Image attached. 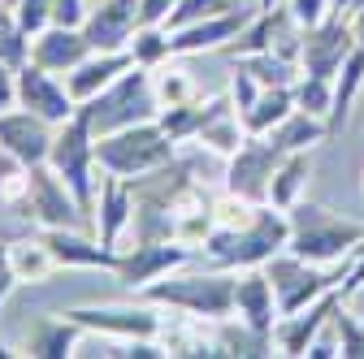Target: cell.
I'll list each match as a JSON object with an SVG mask.
<instances>
[{"instance_id": "6da1fadb", "label": "cell", "mask_w": 364, "mask_h": 359, "mask_svg": "<svg viewBox=\"0 0 364 359\" xmlns=\"http://www.w3.org/2000/svg\"><path fill=\"white\" fill-rule=\"evenodd\" d=\"M291 243V216L282 208L273 204H260L252 221H243V226H217L208 238H204V260L213 268H230V273H239V268H260L269 264L278 251H287Z\"/></svg>"}, {"instance_id": "7a4b0ae2", "label": "cell", "mask_w": 364, "mask_h": 359, "mask_svg": "<svg viewBox=\"0 0 364 359\" xmlns=\"http://www.w3.org/2000/svg\"><path fill=\"white\" fill-rule=\"evenodd\" d=\"M235 273L230 268H204V273H182L178 268L156 282H148L139 290V299L156 303V307H169V311H187V316H200V321H225L235 316Z\"/></svg>"}, {"instance_id": "3957f363", "label": "cell", "mask_w": 364, "mask_h": 359, "mask_svg": "<svg viewBox=\"0 0 364 359\" xmlns=\"http://www.w3.org/2000/svg\"><path fill=\"white\" fill-rule=\"evenodd\" d=\"M287 216H291L287 251H295L308 264H334V260L351 255L360 247V238H364V221L338 216V212H330L321 204H308V199L287 208Z\"/></svg>"}, {"instance_id": "277c9868", "label": "cell", "mask_w": 364, "mask_h": 359, "mask_svg": "<svg viewBox=\"0 0 364 359\" xmlns=\"http://www.w3.org/2000/svg\"><path fill=\"white\" fill-rule=\"evenodd\" d=\"M78 113L87 117L91 134L105 139L113 130H126V126H139V121H152L161 113L156 96H152V70L148 65H130L122 78H113L100 96H91L78 104Z\"/></svg>"}, {"instance_id": "5b68a950", "label": "cell", "mask_w": 364, "mask_h": 359, "mask_svg": "<svg viewBox=\"0 0 364 359\" xmlns=\"http://www.w3.org/2000/svg\"><path fill=\"white\" fill-rule=\"evenodd\" d=\"M48 165L61 182L70 187V195L78 199L82 216L96 226V187H100V165H96V134H91L87 117L74 113L70 121L57 126L53 134V152H48Z\"/></svg>"}, {"instance_id": "8992f818", "label": "cell", "mask_w": 364, "mask_h": 359, "mask_svg": "<svg viewBox=\"0 0 364 359\" xmlns=\"http://www.w3.org/2000/svg\"><path fill=\"white\" fill-rule=\"evenodd\" d=\"M178 156V143L161 130V121H139V126H126V130H113L105 139H96V165L105 173H117L126 182L144 177L161 165H169Z\"/></svg>"}, {"instance_id": "52a82bcc", "label": "cell", "mask_w": 364, "mask_h": 359, "mask_svg": "<svg viewBox=\"0 0 364 359\" xmlns=\"http://www.w3.org/2000/svg\"><path fill=\"white\" fill-rule=\"evenodd\" d=\"M351 268H355V255H343V260H334V264H308V260H299L295 251H278V255L264 264V273H269L273 290H278L282 316H291V311L308 307L312 299L338 290V286L351 277Z\"/></svg>"}, {"instance_id": "ba28073f", "label": "cell", "mask_w": 364, "mask_h": 359, "mask_svg": "<svg viewBox=\"0 0 364 359\" xmlns=\"http://www.w3.org/2000/svg\"><path fill=\"white\" fill-rule=\"evenodd\" d=\"M18 221H26L31 230H82L91 221L82 216L78 199L70 195V187L53 173V165H26V191L22 199L9 208Z\"/></svg>"}, {"instance_id": "9c48e42d", "label": "cell", "mask_w": 364, "mask_h": 359, "mask_svg": "<svg viewBox=\"0 0 364 359\" xmlns=\"http://www.w3.org/2000/svg\"><path fill=\"white\" fill-rule=\"evenodd\" d=\"M287 148L273 139V134H247L239 143V152L225 156V191H235L252 204H269V182H273V169L282 165Z\"/></svg>"}, {"instance_id": "30bf717a", "label": "cell", "mask_w": 364, "mask_h": 359, "mask_svg": "<svg viewBox=\"0 0 364 359\" xmlns=\"http://www.w3.org/2000/svg\"><path fill=\"white\" fill-rule=\"evenodd\" d=\"M191 260H204V251H200V247H191V243H178V238L126 243V247H122V260H117V268H113V277H117L126 290L139 294L148 282H156V277L173 273V268H187Z\"/></svg>"}, {"instance_id": "8fae6325", "label": "cell", "mask_w": 364, "mask_h": 359, "mask_svg": "<svg viewBox=\"0 0 364 359\" xmlns=\"http://www.w3.org/2000/svg\"><path fill=\"white\" fill-rule=\"evenodd\" d=\"M70 321H78L87 333H109V338H156L165 311L156 303H87V307H70Z\"/></svg>"}, {"instance_id": "7c38bea8", "label": "cell", "mask_w": 364, "mask_h": 359, "mask_svg": "<svg viewBox=\"0 0 364 359\" xmlns=\"http://www.w3.org/2000/svg\"><path fill=\"white\" fill-rule=\"evenodd\" d=\"M351 48H355L351 22L330 13L326 22L299 31V70L304 74H316V78H334L343 70V61L351 57Z\"/></svg>"}, {"instance_id": "4fadbf2b", "label": "cell", "mask_w": 364, "mask_h": 359, "mask_svg": "<svg viewBox=\"0 0 364 359\" xmlns=\"http://www.w3.org/2000/svg\"><path fill=\"white\" fill-rule=\"evenodd\" d=\"M144 26V0H96L82 18V31L96 53H126Z\"/></svg>"}, {"instance_id": "5bb4252c", "label": "cell", "mask_w": 364, "mask_h": 359, "mask_svg": "<svg viewBox=\"0 0 364 359\" xmlns=\"http://www.w3.org/2000/svg\"><path fill=\"white\" fill-rule=\"evenodd\" d=\"M18 109H31V113H39L43 121L61 126V121H70V117L78 113V100L70 96V87H65L53 70L26 61V65L18 70Z\"/></svg>"}, {"instance_id": "9a60e30c", "label": "cell", "mask_w": 364, "mask_h": 359, "mask_svg": "<svg viewBox=\"0 0 364 359\" xmlns=\"http://www.w3.org/2000/svg\"><path fill=\"white\" fill-rule=\"evenodd\" d=\"M347 299H351V294L338 286V290H330V294H321V299H312L308 307L291 311V316H278V325H273V346H278V355H308L312 338L334 321V311H338Z\"/></svg>"}, {"instance_id": "2e32d148", "label": "cell", "mask_w": 364, "mask_h": 359, "mask_svg": "<svg viewBox=\"0 0 364 359\" xmlns=\"http://www.w3.org/2000/svg\"><path fill=\"white\" fill-rule=\"evenodd\" d=\"M256 0L230 9V13H217V18H204V22H191L182 31H169V57H196V53H217L225 48L252 18H256Z\"/></svg>"}, {"instance_id": "e0dca14e", "label": "cell", "mask_w": 364, "mask_h": 359, "mask_svg": "<svg viewBox=\"0 0 364 359\" xmlns=\"http://www.w3.org/2000/svg\"><path fill=\"white\" fill-rule=\"evenodd\" d=\"M53 134H57V126L43 121V117L31 113V109H9V113H0V148L14 152L22 165H43V160H48Z\"/></svg>"}, {"instance_id": "ac0fdd59", "label": "cell", "mask_w": 364, "mask_h": 359, "mask_svg": "<svg viewBox=\"0 0 364 359\" xmlns=\"http://www.w3.org/2000/svg\"><path fill=\"white\" fill-rule=\"evenodd\" d=\"M130 221H134V191L126 177L105 173L100 169V187H96V238L105 247L122 251V238L130 234Z\"/></svg>"}, {"instance_id": "d6986e66", "label": "cell", "mask_w": 364, "mask_h": 359, "mask_svg": "<svg viewBox=\"0 0 364 359\" xmlns=\"http://www.w3.org/2000/svg\"><path fill=\"white\" fill-rule=\"evenodd\" d=\"M235 316L247 321L260 333H273L282 307H278V290H273L264 264L260 268H239V282H235Z\"/></svg>"}, {"instance_id": "ffe728a7", "label": "cell", "mask_w": 364, "mask_h": 359, "mask_svg": "<svg viewBox=\"0 0 364 359\" xmlns=\"http://www.w3.org/2000/svg\"><path fill=\"white\" fill-rule=\"evenodd\" d=\"M91 53V39H87V31L82 26H61V22H53L48 31H39L35 39H31V61L35 65H43V70H53V74H70L74 65H82Z\"/></svg>"}, {"instance_id": "44dd1931", "label": "cell", "mask_w": 364, "mask_h": 359, "mask_svg": "<svg viewBox=\"0 0 364 359\" xmlns=\"http://www.w3.org/2000/svg\"><path fill=\"white\" fill-rule=\"evenodd\" d=\"M35 234L43 238V247L57 255L61 268H109V273H113L117 260H122L117 247H105L100 238H87L78 230H35Z\"/></svg>"}, {"instance_id": "7402d4cb", "label": "cell", "mask_w": 364, "mask_h": 359, "mask_svg": "<svg viewBox=\"0 0 364 359\" xmlns=\"http://www.w3.org/2000/svg\"><path fill=\"white\" fill-rule=\"evenodd\" d=\"M225 104H235L230 92H217V96H191V100H182V104L161 109L156 121H161V130L169 134L173 143H196V134L204 130V121H208L217 109H225Z\"/></svg>"}, {"instance_id": "603a6c76", "label": "cell", "mask_w": 364, "mask_h": 359, "mask_svg": "<svg viewBox=\"0 0 364 359\" xmlns=\"http://www.w3.org/2000/svg\"><path fill=\"white\" fill-rule=\"evenodd\" d=\"M130 65H134L130 53H91L82 65H74V70L65 74V87H70V96L82 104V100H91V96H100L105 87H109L113 78H122Z\"/></svg>"}, {"instance_id": "cb8c5ba5", "label": "cell", "mask_w": 364, "mask_h": 359, "mask_svg": "<svg viewBox=\"0 0 364 359\" xmlns=\"http://www.w3.org/2000/svg\"><path fill=\"white\" fill-rule=\"evenodd\" d=\"M364 92V48L355 43L351 57L343 61V70L334 74V104H330V117H326V130H330V139H343L347 126H351V109Z\"/></svg>"}, {"instance_id": "d4e9b609", "label": "cell", "mask_w": 364, "mask_h": 359, "mask_svg": "<svg viewBox=\"0 0 364 359\" xmlns=\"http://www.w3.org/2000/svg\"><path fill=\"white\" fill-rule=\"evenodd\" d=\"M208 338H213V355H230V359H252V355H273L278 350L273 346V333H260L239 316L213 321Z\"/></svg>"}, {"instance_id": "484cf974", "label": "cell", "mask_w": 364, "mask_h": 359, "mask_svg": "<svg viewBox=\"0 0 364 359\" xmlns=\"http://www.w3.org/2000/svg\"><path fill=\"white\" fill-rule=\"evenodd\" d=\"M82 333H87V329L61 311V316H48V321L35 325V333H31V342H26V355H35V359H70Z\"/></svg>"}, {"instance_id": "4316f807", "label": "cell", "mask_w": 364, "mask_h": 359, "mask_svg": "<svg viewBox=\"0 0 364 359\" xmlns=\"http://www.w3.org/2000/svg\"><path fill=\"white\" fill-rule=\"evenodd\" d=\"M312 177V152H287L282 165L273 169V182H269V204L273 208H295L304 199V187Z\"/></svg>"}, {"instance_id": "83f0119b", "label": "cell", "mask_w": 364, "mask_h": 359, "mask_svg": "<svg viewBox=\"0 0 364 359\" xmlns=\"http://www.w3.org/2000/svg\"><path fill=\"white\" fill-rule=\"evenodd\" d=\"M243 139H247V126H243L239 109H235V104H225V109H217V113L204 121V130L196 134V148L217 152V156H230V152H239Z\"/></svg>"}, {"instance_id": "f1b7e54d", "label": "cell", "mask_w": 364, "mask_h": 359, "mask_svg": "<svg viewBox=\"0 0 364 359\" xmlns=\"http://www.w3.org/2000/svg\"><path fill=\"white\" fill-rule=\"evenodd\" d=\"M291 113H295V87H260L256 104L243 113V126H247V134H269Z\"/></svg>"}, {"instance_id": "f546056e", "label": "cell", "mask_w": 364, "mask_h": 359, "mask_svg": "<svg viewBox=\"0 0 364 359\" xmlns=\"http://www.w3.org/2000/svg\"><path fill=\"white\" fill-rule=\"evenodd\" d=\"M14 268H18V282L22 286H39V282H48L57 273V255L43 247L39 234H26V238H14Z\"/></svg>"}, {"instance_id": "4dcf8cb0", "label": "cell", "mask_w": 364, "mask_h": 359, "mask_svg": "<svg viewBox=\"0 0 364 359\" xmlns=\"http://www.w3.org/2000/svg\"><path fill=\"white\" fill-rule=\"evenodd\" d=\"M269 134H273V139H278L287 152H312L316 143H326V139H330L326 117H312V113H304V109H295L287 121H278Z\"/></svg>"}, {"instance_id": "1f68e13d", "label": "cell", "mask_w": 364, "mask_h": 359, "mask_svg": "<svg viewBox=\"0 0 364 359\" xmlns=\"http://www.w3.org/2000/svg\"><path fill=\"white\" fill-rule=\"evenodd\" d=\"M235 65H243L260 87H295V78L304 74L299 61H291V57H282V53H273V48L252 53V57H239Z\"/></svg>"}, {"instance_id": "d6a6232c", "label": "cell", "mask_w": 364, "mask_h": 359, "mask_svg": "<svg viewBox=\"0 0 364 359\" xmlns=\"http://www.w3.org/2000/svg\"><path fill=\"white\" fill-rule=\"evenodd\" d=\"M152 96H156L161 109H169V104H182V100H191V96H200V92H196L191 70H182L178 57H169V61L152 65Z\"/></svg>"}, {"instance_id": "836d02e7", "label": "cell", "mask_w": 364, "mask_h": 359, "mask_svg": "<svg viewBox=\"0 0 364 359\" xmlns=\"http://www.w3.org/2000/svg\"><path fill=\"white\" fill-rule=\"evenodd\" d=\"M31 61V35L18 26L14 9H0V65L22 70Z\"/></svg>"}, {"instance_id": "e575fe53", "label": "cell", "mask_w": 364, "mask_h": 359, "mask_svg": "<svg viewBox=\"0 0 364 359\" xmlns=\"http://www.w3.org/2000/svg\"><path fill=\"white\" fill-rule=\"evenodd\" d=\"M330 104H334V78H316V74L295 78V109L312 117H330Z\"/></svg>"}, {"instance_id": "d590c367", "label": "cell", "mask_w": 364, "mask_h": 359, "mask_svg": "<svg viewBox=\"0 0 364 359\" xmlns=\"http://www.w3.org/2000/svg\"><path fill=\"white\" fill-rule=\"evenodd\" d=\"M126 53L134 57V65H148V70L169 61V26H139Z\"/></svg>"}, {"instance_id": "8d00e7d4", "label": "cell", "mask_w": 364, "mask_h": 359, "mask_svg": "<svg viewBox=\"0 0 364 359\" xmlns=\"http://www.w3.org/2000/svg\"><path fill=\"white\" fill-rule=\"evenodd\" d=\"M239 5H247V0H178L173 13L165 18V26H169V31H182V26H191V22L230 13V9H239Z\"/></svg>"}, {"instance_id": "74e56055", "label": "cell", "mask_w": 364, "mask_h": 359, "mask_svg": "<svg viewBox=\"0 0 364 359\" xmlns=\"http://www.w3.org/2000/svg\"><path fill=\"white\" fill-rule=\"evenodd\" d=\"M22 191H26V165H22L14 152L0 148V208L9 212V208L22 199Z\"/></svg>"}, {"instance_id": "f35d334b", "label": "cell", "mask_w": 364, "mask_h": 359, "mask_svg": "<svg viewBox=\"0 0 364 359\" xmlns=\"http://www.w3.org/2000/svg\"><path fill=\"white\" fill-rule=\"evenodd\" d=\"M334 333H338V346H343V355H351V359H364V325L347 311V303L334 311Z\"/></svg>"}, {"instance_id": "ab89813d", "label": "cell", "mask_w": 364, "mask_h": 359, "mask_svg": "<svg viewBox=\"0 0 364 359\" xmlns=\"http://www.w3.org/2000/svg\"><path fill=\"white\" fill-rule=\"evenodd\" d=\"M14 18H18V26H22L31 39L57 22V18H53V0H18V5H14Z\"/></svg>"}, {"instance_id": "60d3db41", "label": "cell", "mask_w": 364, "mask_h": 359, "mask_svg": "<svg viewBox=\"0 0 364 359\" xmlns=\"http://www.w3.org/2000/svg\"><path fill=\"white\" fill-rule=\"evenodd\" d=\"M256 96H260V82L243 70V65H235V74H230V100H235V109H239V117L256 104Z\"/></svg>"}, {"instance_id": "b9f144b4", "label": "cell", "mask_w": 364, "mask_h": 359, "mask_svg": "<svg viewBox=\"0 0 364 359\" xmlns=\"http://www.w3.org/2000/svg\"><path fill=\"white\" fill-rule=\"evenodd\" d=\"M14 286H22V282H18V268H14V238L0 234V307L9 303Z\"/></svg>"}, {"instance_id": "7bdbcfd3", "label": "cell", "mask_w": 364, "mask_h": 359, "mask_svg": "<svg viewBox=\"0 0 364 359\" xmlns=\"http://www.w3.org/2000/svg\"><path fill=\"white\" fill-rule=\"evenodd\" d=\"M287 13L299 26H316V22L330 18V0H287Z\"/></svg>"}, {"instance_id": "ee69618b", "label": "cell", "mask_w": 364, "mask_h": 359, "mask_svg": "<svg viewBox=\"0 0 364 359\" xmlns=\"http://www.w3.org/2000/svg\"><path fill=\"white\" fill-rule=\"evenodd\" d=\"M87 0H53V18L61 22V26H82V18H87Z\"/></svg>"}, {"instance_id": "f6af8a7d", "label": "cell", "mask_w": 364, "mask_h": 359, "mask_svg": "<svg viewBox=\"0 0 364 359\" xmlns=\"http://www.w3.org/2000/svg\"><path fill=\"white\" fill-rule=\"evenodd\" d=\"M18 109V70L0 65V113Z\"/></svg>"}, {"instance_id": "bcb514c9", "label": "cell", "mask_w": 364, "mask_h": 359, "mask_svg": "<svg viewBox=\"0 0 364 359\" xmlns=\"http://www.w3.org/2000/svg\"><path fill=\"white\" fill-rule=\"evenodd\" d=\"M173 5H178V0H144V26H165Z\"/></svg>"}, {"instance_id": "7dc6e473", "label": "cell", "mask_w": 364, "mask_h": 359, "mask_svg": "<svg viewBox=\"0 0 364 359\" xmlns=\"http://www.w3.org/2000/svg\"><path fill=\"white\" fill-rule=\"evenodd\" d=\"M360 5H364V0H330V13H334V18H351Z\"/></svg>"}, {"instance_id": "c3c4849f", "label": "cell", "mask_w": 364, "mask_h": 359, "mask_svg": "<svg viewBox=\"0 0 364 359\" xmlns=\"http://www.w3.org/2000/svg\"><path fill=\"white\" fill-rule=\"evenodd\" d=\"M360 286H364V260H355V268H351V277L343 282V290H347V294H355Z\"/></svg>"}, {"instance_id": "681fc988", "label": "cell", "mask_w": 364, "mask_h": 359, "mask_svg": "<svg viewBox=\"0 0 364 359\" xmlns=\"http://www.w3.org/2000/svg\"><path fill=\"white\" fill-rule=\"evenodd\" d=\"M347 22H351V35H355V43L364 48V5H360V9H355V13H351Z\"/></svg>"}, {"instance_id": "f907efd6", "label": "cell", "mask_w": 364, "mask_h": 359, "mask_svg": "<svg viewBox=\"0 0 364 359\" xmlns=\"http://www.w3.org/2000/svg\"><path fill=\"white\" fill-rule=\"evenodd\" d=\"M351 255H355V260H364V238H360V247H355V251H351Z\"/></svg>"}, {"instance_id": "816d5d0a", "label": "cell", "mask_w": 364, "mask_h": 359, "mask_svg": "<svg viewBox=\"0 0 364 359\" xmlns=\"http://www.w3.org/2000/svg\"><path fill=\"white\" fill-rule=\"evenodd\" d=\"M18 5V0H0V9H14Z\"/></svg>"}]
</instances>
